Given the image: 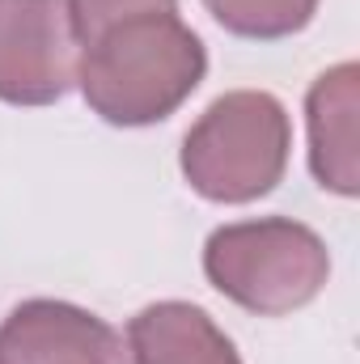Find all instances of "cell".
Wrapping results in <instances>:
<instances>
[{"label":"cell","instance_id":"obj_1","mask_svg":"<svg viewBox=\"0 0 360 364\" xmlns=\"http://www.w3.org/2000/svg\"><path fill=\"white\" fill-rule=\"evenodd\" d=\"M208 55L179 13L110 26L81 47L77 81L93 110L115 127H144L174 114L203 81Z\"/></svg>","mask_w":360,"mask_h":364},{"label":"cell","instance_id":"obj_2","mask_svg":"<svg viewBox=\"0 0 360 364\" xmlns=\"http://www.w3.org/2000/svg\"><path fill=\"white\" fill-rule=\"evenodd\" d=\"M292 127L271 93L216 97L182 140V174L216 203H250L284 178Z\"/></svg>","mask_w":360,"mask_h":364},{"label":"cell","instance_id":"obj_3","mask_svg":"<svg viewBox=\"0 0 360 364\" xmlns=\"http://www.w3.org/2000/svg\"><path fill=\"white\" fill-rule=\"evenodd\" d=\"M203 272L212 288L225 292L233 305L280 318L322 292L331 275V255L314 229L271 216L216 229L203 246Z\"/></svg>","mask_w":360,"mask_h":364},{"label":"cell","instance_id":"obj_4","mask_svg":"<svg viewBox=\"0 0 360 364\" xmlns=\"http://www.w3.org/2000/svg\"><path fill=\"white\" fill-rule=\"evenodd\" d=\"M81 43L68 0H0V102L47 106L77 81Z\"/></svg>","mask_w":360,"mask_h":364},{"label":"cell","instance_id":"obj_5","mask_svg":"<svg viewBox=\"0 0 360 364\" xmlns=\"http://www.w3.org/2000/svg\"><path fill=\"white\" fill-rule=\"evenodd\" d=\"M0 364H132L115 326L68 301H26L0 326Z\"/></svg>","mask_w":360,"mask_h":364},{"label":"cell","instance_id":"obj_6","mask_svg":"<svg viewBox=\"0 0 360 364\" xmlns=\"http://www.w3.org/2000/svg\"><path fill=\"white\" fill-rule=\"evenodd\" d=\"M309 166L327 191L356 195V64L322 73L309 90Z\"/></svg>","mask_w":360,"mask_h":364},{"label":"cell","instance_id":"obj_7","mask_svg":"<svg viewBox=\"0 0 360 364\" xmlns=\"http://www.w3.org/2000/svg\"><path fill=\"white\" fill-rule=\"evenodd\" d=\"M132 364H242L225 331L186 301H162L127 326Z\"/></svg>","mask_w":360,"mask_h":364},{"label":"cell","instance_id":"obj_8","mask_svg":"<svg viewBox=\"0 0 360 364\" xmlns=\"http://www.w3.org/2000/svg\"><path fill=\"white\" fill-rule=\"evenodd\" d=\"M208 13L242 38H284L309 26L318 0H203Z\"/></svg>","mask_w":360,"mask_h":364},{"label":"cell","instance_id":"obj_9","mask_svg":"<svg viewBox=\"0 0 360 364\" xmlns=\"http://www.w3.org/2000/svg\"><path fill=\"white\" fill-rule=\"evenodd\" d=\"M153 13H179V0H68L73 34H77L81 47L93 43L97 34H106L110 26L153 17Z\"/></svg>","mask_w":360,"mask_h":364}]
</instances>
